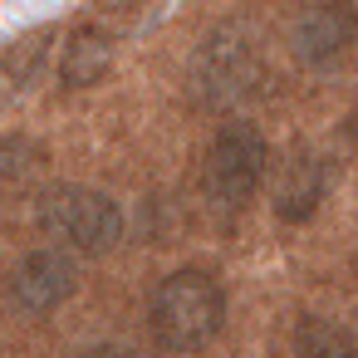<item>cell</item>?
<instances>
[{"mask_svg": "<svg viewBox=\"0 0 358 358\" xmlns=\"http://www.w3.org/2000/svg\"><path fill=\"white\" fill-rule=\"evenodd\" d=\"M79 289V265L69 250H30L15 260L10 280H6V294L20 314H55L59 304H69V294Z\"/></svg>", "mask_w": 358, "mask_h": 358, "instance_id": "5b68a950", "label": "cell"}, {"mask_svg": "<svg viewBox=\"0 0 358 358\" xmlns=\"http://www.w3.org/2000/svg\"><path fill=\"white\" fill-rule=\"evenodd\" d=\"M353 40H358V20L343 6H314L294 25V59L319 69V64H334Z\"/></svg>", "mask_w": 358, "mask_h": 358, "instance_id": "8992f818", "label": "cell"}, {"mask_svg": "<svg viewBox=\"0 0 358 358\" xmlns=\"http://www.w3.org/2000/svg\"><path fill=\"white\" fill-rule=\"evenodd\" d=\"M108 64H113V40L103 30H74L59 74H64L69 89H89V84H99L108 74Z\"/></svg>", "mask_w": 358, "mask_h": 358, "instance_id": "ba28073f", "label": "cell"}, {"mask_svg": "<svg viewBox=\"0 0 358 358\" xmlns=\"http://www.w3.org/2000/svg\"><path fill=\"white\" fill-rule=\"evenodd\" d=\"M270 172V148L250 123H231L216 133V143L206 148L201 162V192L216 211H241L255 201V192L265 187Z\"/></svg>", "mask_w": 358, "mask_h": 358, "instance_id": "277c9868", "label": "cell"}, {"mask_svg": "<svg viewBox=\"0 0 358 358\" xmlns=\"http://www.w3.org/2000/svg\"><path fill=\"white\" fill-rule=\"evenodd\" d=\"M299 353H358V338L338 334L324 319H309V324H299Z\"/></svg>", "mask_w": 358, "mask_h": 358, "instance_id": "9c48e42d", "label": "cell"}, {"mask_svg": "<svg viewBox=\"0 0 358 358\" xmlns=\"http://www.w3.org/2000/svg\"><path fill=\"white\" fill-rule=\"evenodd\" d=\"M35 157H40V152H35L30 143H20V138L0 143V187H6V182H15V177H25V167H30Z\"/></svg>", "mask_w": 358, "mask_h": 358, "instance_id": "30bf717a", "label": "cell"}, {"mask_svg": "<svg viewBox=\"0 0 358 358\" xmlns=\"http://www.w3.org/2000/svg\"><path fill=\"white\" fill-rule=\"evenodd\" d=\"M319 196H324V162L309 148H294L275 167V211L285 221H304V216H314Z\"/></svg>", "mask_w": 358, "mask_h": 358, "instance_id": "52a82bcc", "label": "cell"}, {"mask_svg": "<svg viewBox=\"0 0 358 358\" xmlns=\"http://www.w3.org/2000/svg\"><path fill=\"white\" fill-rule=\"evenodd\" d=\"M40 226L45 236H55L59 245L79 250V255H108L123 241V206L108 192L94 187H50L40 196Z\"/></svg>", "mask_w": 358, "mask_h": 358, "instance_id": "3957f363", "label": "cell"}, {"mask_svg": "<svg viewBox=\"0 0 358 358\" xmlns=\"http://www.w3.org/2000/svg\"><path fill=\"white\" fill-rule=\"evenodd\" d=\"M265 84V59L255 50V40L236 25H221L211 30L192 64H187V89H192V103L211 108V113H231L241 103H250Z\"/></svg>", "mask_w": 358, "mask_h": 358, "instance_id": "6da1fadb", "label": "cell"}, {"mask_svg": "<svg viewBox=\"0 0 358 358\" xmlns=\"http://www.w3.org/2000/svg\"><path fill=\"white\" fill-rule=\"evenodd\" d=\"M152 334L162 348H206L226 324V294L206 270H177L152 294Z\"/></svg>", "mask_w": 358, "mask_h": 358, "instance_id": "7a4b0ae2", "label": "cell"}]
</instances>
